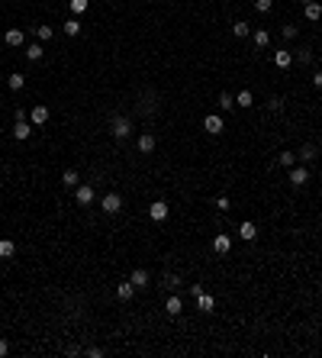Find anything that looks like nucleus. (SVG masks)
<instances>
[{"label":"nucleus","instance_id":"4c0bfd02","mask_svg":"<svg viewBox=\"0 0 322 358\" xmlns=\"http://www.w3.org/2000/svg\"><path fill=\"white\" fill-rule=\"evenodd\" d=\"M313 84H316V87H322V68H316V74H313Z\"/></svg>","mask_w":322,"mask_h":358},{"label":"nucleus","instance_id":"4468645a","mask_svg":"<svg viewBox=\"0 0 322 358\" xmlns=\"http://www.w3.org/2000/svg\"><path fill=\"white\" fill-rule=\"evenodd\" d=\"M132 294H136V284H132V281L116 284V297H119V300H132Z\"/></svg>","mask_w":322,"mask_h":358},{"label":"nucleus","instance_id":"9d476101","mask_svg":"<svg viewBox=\"0 0 322 358\" xmlns=\"http://www.w3.org/2000/svg\"><path fill=\"white\" fill-rule=\"evenodd\" d=\"M155 145H158V139H155L152 133H142V136H138V152H142V155H152Z\"/></svg>","mask_w":322,"mask_h":358},{"label":"nucleus","instance_id":"7c9ffc66","mask_svg":"<svg viewBox=\"0 0 322 358\" xmlns=\"http://www.w3.org/2000/svg\"><path fill=\"white\" fill-rule=\"evenodd\" d=\"M36 36L46 42V39H52V36H55V29H52V26H36Z\"/></svg>","mask_w":322,"mask_h":358},{"label":"nucleus","instance_id":"f3484780","mask_svg":"<svg viewBox=\"0 0 322 358\" xmlns=\"http://www.w3.org/2000/svg\"><path fill=\"white\" fill-rule=\"evenodd\" d=\"M252 42H254L258 48H268V46H271V32H268V29H254V32H252Z\"/></svg>","mask_w":322,"mask_h":358},{"label":"nucleus","instance_id":"58836bf2","mask_svg":"<svg viewBox=\"0 0 322 358\" xmlns=\"http://www.w3.org/2000/svg\"><path fill=\"white\" fill-rule=\"evenodd\" d=\"M7 352H10V342H7V339H0V358L7 355Z\"/></svg>","mask_w":322,"mask_h":358},{"label":"nucleus","instance_id":"aec40b11","mask_svg":"<svg viewBox=\"0 0 322 358\" xmlns=\"http://www.w3.org/2000/svg\"><path fill=\"white\" fill-rule=\"evenodd\" d=\"M129 281H132V284H136V287H148V271H145V268H136Z\"/></svg>","mask_w":322,"mask_h":358},{"label":"nucleus","instance_id":"b1692460","mask_svg":"<svg viewBox=\"0 0 322 358\" xmlns=\"http://www.w3.org/2000/svg\"><path fill=\"white\" fill-rule=\"evenodd\" d=\"M197 307H200V310H203V313H213L216 300H213V297H209V294H200V297H197Z\"/></svg>","mask_w":322,"mask_h":358},{"label":"nucleus","instance_id":"412c9836","mask_svg":"<svg viewBox=\"0 0 322 358\" xmlns=\"http://www.w3.org/2000/svg\"><path fill=\"white\" fill-rule=\"evenodd\" d=\"M26 58H29V62H39V58H42V55H46V48L39 46V42H32V46H26Z\"/></svg>","mask_w":322,"mask_h":358},{"label":"nucleus","instance_id":"473e14b6","mask_svg":"<svg viewBox=\"0 0 322 358\" xmlns=\"http://www.w3.org/2000/svg\"><path fill=\"white\" fill-rule=\"evenodd\" d=\"M271 7H274V0H254V10H258V13H268Z\"/></svg>","mask_w":322,"mask_h":358},{"label":"nucleus","instance_id":"c756f323","mask_svg":"<svg viewBox=\"0 0 322 358\" xmlns=\"http://www.w3.org/2000/svg\"><path fill=\"white\" fill-rule=\"evenodd\" d=\"M87 7H91V0H71V13H74V16H81Z\"/></svg>","mask_w":322,"mask_h":358},{"label":"nucleus","instance_id":"1a4fd4ad","mask_svg":"<svg viewBox=\"0 0 322 358\" xmlns=\"http://www.w3.org/2000/svg\"><path fill=\"white\" fill-rule=\"evenodd\" d=\"M309 181V168H299V165H293L290 168V184L293 187H303Z\"/></svg>","mask_w":322,"mask_h":358},{"label":"nucleus","instance_id":"f257e3e1","mask_svg":"<svg viewBox=\"0 0 322 358\" xmlns=\"http://www.w3.org/2000/svg\"><path fill=\"white\" fill-rule=\"evenodd\" d=\"M110 133H113V139H129L132 136V119L129 117H113L110 119Z\"/></svg>","mask_w":322,"mask_h":358},{"label":"nucleus","instance_id":"f8f14e48","mask_svg":"<svg viewBox=\"0 0 322 358\" xmlns=\"http://www.w3.org/2000/svg\"><path fill=\"white\" fill-rule=\"evenodd\" d=\"M181 310H184V300H181L177 294H171L168 300H164V313H168V316H177Z\"/></svg>","mask_w":322,"mask_h":358},{"label":"nucleus","instance_id":"39448f33","mask_svg":"<svg viewBox=\"0 0 322 358\" xmlns=\"http://www.w3.org/2000/svg\"><path fill=\"white\" fill-rule=\"evenodd\" d=\"M203 129H207L209 136H219L223 133V117H219V113H209V117L203 119Z\"/></svg>","mask_w":322,"mask_h":358},{"label":"nucleus","instance_id":"a878e982","mask_svg":"<svg viewBox=\"0 0 322 358\" xmlns=\"http://www.w3.org/2000/svg\"><path fill=\"white\" fill-rule=\"evenodd\" d=\"M232 107H235V97H232L229 91H223L219 94V110H232Z\"/></svg>","mask_w":322,"mask_h":358},{"label":"nucleus","instance_id":"9b49d317","mask_svg":"<svg viewBox=\"0 0 322 358\" xmlns=\"http://www.w3.org/2000/svg\"><path fill=\"white\" fill-rule=\"evenodd\" d=\"M13 136H16L20 142H23V139H29V136H32V123H29V119H16V126H13Z\"/></svg>","mask_w":322,"mask_h":358},{"label":"nucleus","instance_id":"a211bd4d","mask_svg":"<svg viewBox=\"0 0 322 358\" xmlns=\"http://www.w3.org/2000/svg\"><path fill=\"white\" fill-rule=\"evenodd\" d=\"M232 36H235V39H245V36H252V26H248L245 20H238V23H232Z\"/></svg>","mask_w":322,"mask_h":358},{"label":"nucleus","instance_id":"ddd939ff","mask_svg":"<svg viewBox=\"0 0 322 358\" xmlns=\"http://www.w3.org/2000/svg\"><path fill=\"white\" fill-rule=\"evenodd\" d=\"M303 13H306L309 23H319V20H322V3H316V0H313V3H303Z\"/></svg>","mask_w":322,"mask_h":358},{"label":"nucleus","instance_id":"0eeeda50","mask_svg":"<svg viewBox=\"0 0 322 358\" xmlns=\"http://www.w3.org/2000/svg\"><path fill=\"white\" fill-rule=\"evenodd\" d=\"M3 42H7L10 48H20V46H23V42H26V32H23V29H16V26H13V29H7V36H3Z\"/></svg>","mask_w":322,"mask_h":358},{"label":"nucleus","instance_id":"c85d7f7f","mask_svg":"<svg viewBox=\"0 0 322 358\" xmlns=\"http://www.w3.org/2000/svg\"><path fill=\"white\" fill-rule=\"evenodd\" d=\"M277 162L284 165V168H293V165H297V155H293V152H280V155H277Z\"/></svg>","mask_w":322,"mask_h":358},{"label":"nucleus","instance_id":"393cba45","mask_svg":"<svg viewBox=\"0 0 322 358\" xmlns=\"http://www.w3.org/2000/svg\"><path fill=\"white\" fill-rule=\"evenodd\" d=\"M252 103H254L252 91H238V97H235V107H252Z\"/></svg>","mask_w":322,"mask_h":358},{"label":"nucleus","instance_id":"72a5a7b5","mask_svg":"<svg viewBox=\"0 0 322 358\" xmlns=\"http://www.w3.org/2000/svg\"><path fill=\"white\" fill-rule=\"evenodd\" d=\"M84 355H87V358H103L107 352L100 349V345H91V349H84Z\"/></svg>","mask_w":322,"mask_h":358},{"label":"nucleus","instance_id":"dca6fc26","mask_svg":"<svg viewBox=\"0 0 322 358\" xmlns=\"http://www.w3.org/2000/svg\"><path fill=\"white\" fill-rule=\"evenodd\" d=\"M254 236H258V226H254V223H248V219H245V223L238 226V239H245V242H252Z\"/></svg>","mask_w":322,"mask_h":358},{"label":"nucleus","instance_id":"ea45409f","mask_svg":"<svg viewBox=\"0 0 322 358\" xmlns=\"http://www.w3.org/2000/svg\"><path fill=\"white\" fill-rule=\"evenodd\" d=\"M303 3H313V0H303Z\"/></svg>","mask_w":322,"mask_h":358},{"label":"nucleus","instance_id":"6e6552de","mask_svg":"<svg viewBox=\"0 0 322 358\" xmlns=\"http://www.w3.org/2000/svg\"><path fill=\"white\" fill-rule=\"evenodd\" d=\"M74 197H77L81 207H87V203H93V187L91 184H77L74 187Z\"/></svg>","mask_w":322,"mask_h":358},{"label":"nucleus","instance_id":"20e7f679","mask_svg":"<svg viewBox=\"0 0 322 358\" xmlns=\"http://www.w3.org/2000/svg\"><path fill=\"white\" fill-rule=\"evenodd\" d=\"M213 252H216V255H229V252H232V239L226 233L213 236Z\"/></svg>","mask_w":322,"mask_h":358},{"label":"nucleus","instance_id":"c9c22d12","mask_svg":"<svg viewBox=\"0 0 322 358\" xmlns=\"http://www.w3.org/2000/svg\"><path fill=\"white\" fill-rule=\"evenodd\" d=\"M268 107L277 113V110H284V100H280V97H271V103H268Z\"/></svg>","mask_w":322,"mask_h":358},{"label":"nucleus","instance_id":"e433bc0d","mask_svg":"<svg viewBox=\"0 0 322 358\" xmlns=\"http://www.w3.org/2000/svg\"><path fill=\"white\" fill-rule=\"evenodd\" d=\"M216 210H229V197H216Z\"/></svg>","mask_w":322,"mask_h":358},{"label":"nucleus","instance_id":"cd10ccee","mask_svg":"<svg viewBox=\"0 0 322 358\" xmlns=\"http://www.w3.org/2000/svg\"><path fill=\"white\" fill-rule=\"evenodd\" d=\"M62 29H65V36H81V23H77V20H68Z\"/></svg>","mask_w":322,"mask_h":358},{"label":"nucleus","instance_id":"2f4dec72","mask_svg":"<svg viewBox=\"0 0 322 358\" xmlns=\"http://www.w3.org/2000/svg\"><path fill=\"white\" fill-rule=\"evenodd\" d=\"M297 32H299L297 26H293V23H287L284 29H280V36H284V39H297Z\"/></svg>","mask_w":322,"mask_h":358},{"label":"nucleus","instance_id":"f03ea898","mask_svg":"<svg viewBox=\"0 0 322 358\" xmlns=\"http://www.w3.org/2000/svg\"><path fill=\"white\" fill-rule=\"evenodd\" d=\"M100 207H103V213H110V216H113V213L123 210V197L116 194V191H110V194L103 197V200H100Z\"/></svg>","mask_w":322,"mask_h":358},{"label":"nucleus","instance_id":"5701e85b","mask_svg":"<svg viewBox=\"0 0 322 358\" xmlns=\"http://www.w3.org/2000/svg\"><path fill=\"white\" fill-rule=\"evenodd\" d=\"M13 255H16L13 239H0V258H13Z\"/></svg>","mask_w":322,"mask_h":358},{"label":"nucleus","instance_id":"bb28decb","mask_svg":"<svg viewBox=\"0 0 322 358\" xmlns=\"http://www.w3.org/2000/svg\"><path fill=\"white\" fill-rule=\"evenodd\" d=\"M297 158H303V162H313V158H316V145H309V142H306V145L299 148V155H297Z\"/></svg>","mask_w":322,"mask_h":358},{"label":"nucleus","instance_id":"7ed1b4c3","mask_svg":"<svg viewBox=\"0 0 322 358\" xmlns=\"http://www.w3.org/2000/svg\"><path fill=\"white\" fill-rule=\"evenodd\" d=\"M29 123L32 126H46L48 123V107L46 103H36V107L29 110Z\"/></svg>","mask_w":322,"mask_h":358},{"label":"nucleus","instance_id":"4be33fe9","mask_svg":"<svg viewBox=\"0 0 322 358\" xmlns=\"http://www.w3.org/2000/svg\"><path fill=\"white\" fill-rule=\"evenodd\" d=\"M62 184H65V187H77V184H81V174H77L74 168H68V171L62 174Z\"/></svg>","mask_w":322,"mask_h":358},{"label":"nucleus","instance_id":"f704fd0d","mask_svg":"<svg viewBox=\"0 0 322 358\" xmlns=\"http://www.w3.org/2000/svg\"><path fill=\"white\" fill-rule=\"evenodd\" d=\"M164 287H171V290L181 287V278H177V274H168V278H164Z\"/></svg>","mask_w":322,"mask_h":358},{"label":"nucleus","instance_id":"423d86ee","mask_svg":"<svg viewBox=\"0 0 322 358\" xmlns=\"http://www.w3.org/2000/svg\"><path fill=\"white\" fill-rule=\"evenodd\" d=\"M168 203H164V200H155L152 203V207H148V216H152L155 219V223H161V219H168Z\"/></svg>","mask_w":322,"mask_h":358},{"label":"nucleus","instance_id":"2eb2a0df","mask_svg":"<svg viewBox=\"0 0 322 358\" xmlns=\"http://www.w3.org/2000/svg\"><path fill=\"white\" fill-rule=\"evenodd\" d=\"M274 65H277V68H290V65H293V55L287 52V48H277V52H274Z\"/></svg>","mask_w":322,"mask_h":358},{"label":"nucleus","instance_id":"6ab92c4d","mask_svg":"<svg viewBox=\"0 0 322 358\" xmlns=\"http://www.w3.org/2000/svg\"><path fill=\"white\" fill-rule=\"evenodd\" d=\"M23 84H26V74H20V71H13L7 78V87L10 91H23Z\"/></svg>","mask_w":322,"mask_h":358}]
</instances>
